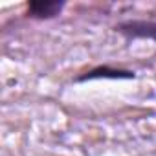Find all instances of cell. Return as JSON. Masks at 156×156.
<instances>
[{"instance_id":"obj_1","label":"cell","mask_w":156,"mask_h":156,"mask_svg":"<svg viewBox=\"0 0 156 156\" xmlns=\"http://www.w3.org/2000/svg\"><path fill=\"white\" fill-rule=\"evenodd\" d=\"M116 31L127 39H151L156 42V22L154 20H127L116 26Z\"/></svg>"},{"instance_id":"obj_2","label":"cell","mask_w":156,"mask_h":156,"mask_svg":"<svg viewBox=\"0 0 156 156\" xmlns=\"http://www.w3.org/2000/svg\"><path fill=\"white\" fill-rule=\"evenodd\" d=\"M134 77H136V73L130 72V70L110 68V66H98V68L79 75L75 81L83 83V81H94V79H134Z\"/></svg>"},{"instance_id":"obj_3","label":"cell","mask_w":156,"mask_h":156,"mask_svg":"<svg viewBox=\"0 0 156 156\" xmlns=\"http://www.w3.org/2000/svg\"><path fill=\"white\" fill-rule=\"evenodd\" d=\"M64 8V2L59 0H33L28 4V17L33 19H53Z\"/></svg>"}]
</instances>
